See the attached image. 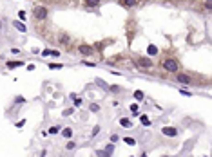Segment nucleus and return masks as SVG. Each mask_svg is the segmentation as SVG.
<instances>
[{"label": "nucleus", "mask_w": 212, "mask_h": 157, "mask_svg": "<svg viewBox=\"0 0 212 157\" xmlns=\"http://www.w3.org/2000/svg\"><path fill=\"white\" fill-rule=\"evenodd\" d=\"M51 69H62V63H56V65H51Z\"/></svg>", "instance_id": "obj_27"}, {"label": "nucleus", "mask_w": 212, "mask_h": 157, "mask_svg": "<svg viewBox=\"0 0 212 157\" xmlns=\"http://www.w3.org/2000/svg\"><path fill=\"white\" fill-rule=\"evenodd\" d=\"M163 69L165 71H169V72H178V69H180V63L176 61V60H172V58H167V60H163Z\"/></svg>", "instance_id": "obj_1"}, {"label": "nucleus", "mask_w": 212, "mask_h": 157, "mask_svg": "<svg viewBox=\"0 0 212 157\" xmlns=\"http://www.w3.org/2000/svg\"><path fill=\"white\" fill-rule=\"evenodd\" d=\"M131 110L134 112V114H138V105H132V107H131Z\"/></svg>", "instance_id": "obj_24"}, {"label": "nucleus", "mask_w": 212, "mask_h": 157, "mask_svg": "<svg viewBox=\"0 0 212 157\" xmlns=\"http://www.w3.org/2000/svg\"><path fill=\"white\" fill-rule=\"evenodd\" d=\"M161 132H163L165 135H176V134H178V132H176V128H170V126H163V128H161Z\"/></svg>", "instance_id": "obj_6"}, {"label": "nucleus", "mask_w": 212, "mask_h": 157, "mask_svg": "<svg viewBox=\"0 0 212 157\" xmlns=\"http://www.w3.org/2000/svg\"><path fill=\"white\" fill-rule=\"evenodd\" d=\"M125 143H127V145H131V146H134V145H136V141H134V139H131V137H125Z\"/></svg>", "instance_id": "obj_15"}, {"label": "nucleus", "mask_w": 212, "mask_h": 157, "mask_svg": "<svg viewBox=\"0 0 212 157\" xmlns=\"http://www.w3.org/2000/svg\"><path fill=\"white\" fill-rule=\"evenodd\" d=\"M122 4L125 7H132V6H136V4H138V0H122Z\"/></svg>", "instance_id": "obj_8"}, {"label": "nucleus", "mask_w": 212, "mask_h": 157, "mask_svg": "<svg viewBox=\"0 0 212 157\" xmlns=\"http://www.w3.org/2000/svg\"><path fill=\"white\" fill-rule=\"evenodd\" d=\"M78 51H80L82 56H91L92 54V49L89 45H80V47H78Z\"/></svg>", "instance_id": "obj_3"}, {"label": "nucleus", "mask_w": 212, "mask_h": 157, "mask_svg": "<svg viewBox=\"0 0 212 157\" xmlns=\"http://www.w3.org/2000/svg\"><path fill=\"white\" fill-rule=\"evenodd\" d=\"M98 85H100V87H103V89H109V87H107V85H105V83H103L102 80H98Z\"/></svg>", "instance_id": "obj_21"}, {"label": "nucleus", "mask_w": 212, "mask_h": 157, "mask_svg": "<svg viewBox=\"0 0 212 157\" xmlns=\"http://www.w3.org/2000/svg\"><path fill=\"white\" fill-rule=\"evenodd\" d=\"M18 16H20L22 20H24V18H26V11H20V13H18Z\"/></svg>", "instance_id": "obj_25"}, {"label": "nucleus", "mask_w": 212, "mask_h": 157, "mask_svg": "<svg viewBox=\"0 0 212 157\" xmlns=\"http://www.w3.org/2000/svg\"><path fill=\"white\" fill-rule=\"evenodd\" d=\"M13 26H15V29H18V31H20V33H26V26H24V24L22 22H13Z\"/></svg>", "instance_id": "obj_7"}, {"label": "nucleus", "mask_w": 212, "mask_h": 157, "mask_svg": "<svg viewBox=\"0 0 212 157\" xmlns=\"http://www.w3.org/2000/svg\"><path fill=\"white\" fill-rule=\"evenodd\" d=\"M98 110H100V107H98L96 103H92V105H91V112H98Z\"/></svg>", "instance_id": "obj_16"}, {"label": "nucleus", "mask_w": 212, "mask_h": 157, "mask_svg": "<svg viewBox=\"0 0 212 157\" xmlns=\"http://www.w3.org/2000/svg\"><path fill=\"white\" fill-rule=\"evenodd\" d=\"M98 132H100V126H94V128H92V135H96Z\"/></svg>", "instance_id": "obj_22"}, {"label": "nucleus", "mask_w": 212, "mask_h": 157, "mask_svg": "<svg viewBox=\"0 0 212 157\" xmlns=\"http://www.w3.org/2000/svg\"><path fill=\"white\" fill-rule=\"evenodd\" d=\"M58 130H60V128H58V126H51V128H49V134H56Z\"/></svg>", "instance_id": "obj_18"}, {"label": "nucleus", "mask_w": 212, "mask_h": 157, "mask_svg": "<svg viewBox=\"0 0 212 157\" xmlns=\"http://www.w3.org/2000/svg\"><path fill=\"white\" fill-rule=\"evenodd\" d=\"M24 65L22 61H7V69H17V67H20Z\"/></svg>", "instance_id": "obj_10"}, {"label": "nucleus", "mask_w": 212, "mask_h": 157, "mask_svg": "<svg viewBox=\"0 0 212 157\" xmlns=\"http://www.w3.org/2000/svg\"><path fill=\"white\" fill-rule=\"evenodd\" d=\"M62 135H63V137H71V135H73V130H71V128H63V130H62Z\"/></svg>", "instance_id": "obj_13"}, {"label": "nucleus", "mask_w": 212, "mask_h": 157, "mask_svg": "<svg viewBox=\"0 0 212 157\" xmlns=\"http://www.w3.org/2000/svg\"><path fill=\"white\" fill-rule=\"evenodd\" d=\"M207 2H210V0H207Z\"/></svg>", "instance_id": "obj_28"}, {"label": "nucleus", "mask_w": 212, "mask_h": 157, "mask_svg": "<svg viewBox=\"0 0 212 157\" xmlns=\"http://www.w3.org/2000/svg\"><path fill=\"white\" fill-rule=\"evenodd\" d=\"M147 52H149L151 56H154V54H158V49H156L154 45H149V49H147Z\"/></svg>", "instance_id": "obj_12"}, {"label": "nucleus", "mask_w": 212, "mask_h": 157, "mask_svg": "<svg viewBox=\"0 0 212 157\" xmlns=\"http://www.w3.org/2000/svg\"><path fill=\"white\" fill-rule=\"evenodd\" d=\"M75 148V143H67V150H73Z\"/></svg>", "instance_id": "obj_26"}, {"label": "nucleus", "mask_w": 212, "mask_h": 157, "mask_svg": "<svg viewBox=\"0 0 212 157\" xmlns=\"http://www.w3.org/2000/svg\"><path fill=\"white\" fill-rule=\"evenodd\" d=\"M33 14H34L36 20H46V18H47V9L44 7V6H34Z\"/></svg>", "instance_id": "obj_2"}, {"label": "nucleus", "mask_w": 212, "mask_h": 157, "mask_svg": "<svg viewBox=\"0 0 212 157\" xmlns=\"http://www.w3.org/2000/svg\"><path fill=\"white\" fill-rule=\"evenodd\" d=\"M120 125L123 126V128H129V126H131L132 123H131L129 119H127V117H122V119H120Z\"/></svg>", "instance_id": "obj_9"}, {"label": "nucleus", "mask_w": 212, "mask_h": 157, "mask_svg": "<svg viewBox=\"0 0 212 157\" xmlns=\"http://www.w3.org/2000/svg\"><path fill=\"white\" fill-rule=\"evenodd\" d=\"M60 42H62V43H69V38H67V36H62Z\"/></svg>", "instance_id": "obj_20"}, {"label": "nucleus", "mask_w": 212, "mask_h": 157, "mask_svg": "<svg viewBox=\"0 0 212 157\" xmlns=\"http://www.w3.org/2000/svg\"><path fill=\"white\" fill-rule=\"evenodd\" d=\"M105 150H107V152H109V154L112 155V152H114V146H107V148H105Z\"/></svg>", "instance_id": "obj_23"}, {"label": "nucleus", "mask_w": 212, "mask_h": 157, "mask_svg": "<svg viewBox=\"0 0 212 157\" xmlns=\"http://www.w3.org/2000/svg\"><path fill=\"white\" fill-rule=\"evenodd\" d=\"M96 155H102V157H103V155H111V154H109L107 150H100V152H96Z\"/></svg>", "instance_id": "obj_17"}, {"label": "nucleus", "mask_w": 212, "mask_h": 157, "mask_svg": "<svg viewBox=\"0 0 212 157\" xmlns=\"http://www.w3.org/2000/svg\"><path fill=\"white\" fill-rule=\"evenodd\" d=\"M134 97H136L138 101H140V99H143V92H141V90H136V92H134Z\"/></svg>", "instance_id": "obj_14"}, {"label": "nucleus", "mask_w": 212, "mask_h": 157, "mask_svg": "<svg viewBox=\"0 0 212 157\" xmlns=\"http://www.w3.org/2000/svg\"><path fill=\"white\" fill-rule=\"evenodd\" d=\"M138 63H140V67H145V69H151L152 67V61L149 60V58H140V61H138Z\"/></svg>", "instance_id": "obj_4"}, {"label": "nucleus", "mask_w": 212, "mask_h": 157, "mask_svg": "<svg viewBox=\"0 0 212 157\" xmlns=\"http://www.w3.org/2000/svg\"><path fill=\"white\" fill-rule=\"evenodd\" d=\"M0 26H2V24H0Z\"/></svg>", "instance_id": "obj_29"}, {"label": "nucleus", "mask_w": 212, "mask_h": 157, "mask_svg": "<svg viewBox=\"0 0 212 157\" xmlns=\"http://www.w3.org/2000/svg\"><path fill=\"white\" fill-rule=\"evenodd\" d=\"M141 123H143L145 126H149V125H151V123H149V119H147V117H145V116H143V117H141Z\"/></svg>", "instance_id": "obj_19"}, {"label": "nucleus", "mask_w": 212, "mask_h": 157, "mask_svg": "<svg viewBox=\"0 0 212 157\" xmlns=\"http://www.w3.org/2000/svg\"><path fill=\"white\" fill-rule=\"evenodd\" d=\"M85 4L89 7H98V6H100V0H85Z\"/></svg>", "instance_id": "obj_11"}, {"label": "nucleus", "mask_w": 212, "mask_h": 157, "mask_svg": "<svg viewBox=\"0 0 212 157\" xmlns=\"http://www.w3.org/2000/svg\"><path fill=\"white\" fill-rule=\"evenodd\" d=\"M176 81H180V83H190V76L189 74H178V78H176Z\"/></svg>", "instance_id": "obj_5"}]
</instances>
